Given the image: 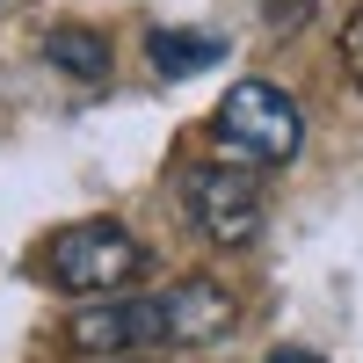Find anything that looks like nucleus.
Wrapping results in <instances>:
<instances>
[{
	"label": "nucleus",
	"instance_id": "423d86ee",
	"mask_svg": "<svg viewBox=\"0 0 363 363\" xmlns=\"http://www.w3.org/2000/svg\"><path fill=\"white\" fill-rule=\"evenodd\" d=\"M145 58H153L167 80H182V73L218 66V58H225V44H218V37H203V29H153V37H145Z\"/></svg>",
	"mask_w": 363,
	"mask_h": 363
},
{
	"label": "nucleus",
	"instance_id": "f03ea898",
	"mask_svg": "<svg viewBox=\"0 0 363 363\" xmlns=\"http://www.w3.org/2000/svg\"><path fill=\"white\" fill-rule=\"evenodd\" d=\"M44 269H51V284L73 291V298H116V291H131L145 277V247L116 218H80L66 233H51Z\"/></svg>",
	"mask_w": 363,
	"mask_h": 363
},
{
	"label": "nucleus",
	"instance_id": "20e7f679",
	"mask_svg": "<svg viewBox=\"0 0 363 363\" xmlns=\"http://www.w3.org/2000/svg\"><path fill=\"white\" fill-rule=\"evenodd\" d=\"M66 342L80 356H138V349H167V320L160 298H102V306H80L66 320Z\"/></svg>",
	"mask_w": 363,
	"mask_h": 363
},
{
	"label": "nucleus",
	"instance_id": "7ed1b4c3",
	"mask_svg": "<svg viewBox=\"0 0 363 363\" xmlns=\"http://www.w3.org/2000/svg\"><path fill=\"white\" fill-rule=\"evenodd\" d=\"M189 218L211 247H247L262 233V182L255 167L218 160V167H196L189 174Z\"/></svg>",
	"mask_w": 363,
	"mask_h": 363
},
{
	"label": "nucleus",
	"instance_id": "39448f33",
	"mask_svg": "<svg viewBox=\"0 0 363 363\" xmlns=\"http://www.w3.org/2000/svg\"><path fill=\"white\" fill-rule=\"evenodd\" d=\"M160 320H167V349H203V342L233 335L240 306L218 277H182L174 291H160Z\"/></svg>",
	"mask_w": 363,
	"mask_h": 363
},
{
	"label": "nucleus",
	"instance_id": "9d476101",
	"mask_svg": "<svg viewBox=\"0 0 363 363\" xmlns=\"http://www.w3.org/2000/svg\"><path fill=\"white\" fill-rule=\"evenodd\" d=\"M269 363H320V356H306V349H277Z\"/></svg>",
	"mask_w": 363,
	"mask_h": 363
},
{
	"label": "nucleus",
	"instance_id": "1a4fd4ad",
	"mask_svg": "<svg viewBox=\"0 0 363 363\" xmlns=\"http://www.w3.org/2000/svg\"><path fill=\"white\" fill-rule=\"evenodd\" d=\"M262 8H269V22H277V29H298V22L313 15V0H262Z\"/></svg>",
	"mask_w": 363,
	"mask_h": 363
},
{
	"label": "nucleus",
	"instance_id": "0eeeda50",
	"mask_svg": "<svg viewBox=\"0 0 363 363\" xmlns=\"http://www.w3.org/2000/svg\"><path fill=\"white\" fill-rule=\"evenodd\" d=\"M44 58L58 73H73V80H102L109 73V44L95 37V29H51L44 37Z\"/></svg>",
	"mask_w": 363,
	"mask_h": 363
},
{
	"label": "nucleus",
	"instance_id": "6e6552de",
	"mask_svg": "<svg viewBox=\"0 0 363 363\" xmlns=\"http://www.w3.org/2000/svg\"><path fill=\"white\" fill-rule=\"evenodd\" d=\"M342 66H349V80H356V95H363V8L342 22Z\"/></svg>",
	"mask_w": 363,
	"mask_h": 363
},
{
	"label": "nucleus",
	"instance_id": "f257e3e1",
	"mask_svg": "<svg viewBox=\"0 0 363 363\" xmlns=\"http://www.w3.org/2000/svg\"><path fill=\"white\" fill-rule=\"evenodd\" d=\"M211 138H218V153L240 160V167H284L298 160V145H306V116L284 87L269 80H240L225 87L218 116H211Z\"/></svg>",
	"mask_w": 363,
	"mask_h": 363
}]
</instances>
